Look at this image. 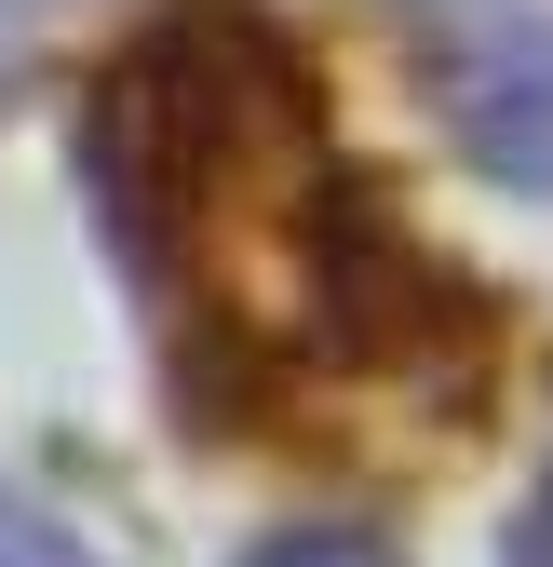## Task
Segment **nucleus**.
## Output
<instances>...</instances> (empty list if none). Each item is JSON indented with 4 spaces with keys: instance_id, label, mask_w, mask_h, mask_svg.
Here are the masks:
<instances>
[{
    "instance_id": "nucleus-1",
    "label": "nucleus",
    "mask_w": 553,
    "mask_h": 567,
    "mask_svg": "<svg viewBox=\"0 0 553 567\" xmlns=\"http://www.w3.org/2000/svg\"><path fill=\"white\" fill-rule=\"evenodd\" d=\"M82 203L189 433H311L352 405L472 433L500 392V298L392 217L324 109V54L270 0H149L95 54Z\"/></svg>"
},
{
    "instance_id": "nucleus-2",
    "label": "nucleus",
    "mask_w": 553,
    "mask_h": 567,
    "mask_svg": "<svg viewBox=\"0 0 553 567\" xmlns=\"http://www.w3.org/2000/svg\"><path fill=\"white\" fill-rule=\"evenodd\" d=\"M419 95L487 189H553V14L540 0H405Z\"/></svg>"
},
{
    "instance_id": "nucleus-3",
    "label": "nucleus",
    "mask_w": 553,
    "mask_h": 567,
    "mask_svg": "<svg viewBox=\"0 0 553 567\" xmlns=\"http://www.w3.org/2000/svg\"><path fill=\"white\" fill-rule=\"evenodd\" d=\"M243 567H405V554H392L378 527H270Z\"/></svg>"
},
{
    "instance_id": "nucleus-4",
    "label": "nucleus",
    "mask_w": 553,
    "mask_h": 567,
    "mask_svg": "<svg viewBox=\"0 0 553 567\" xmlns=\"http://www.w3.org/2000/svg\"><path fill=\"white\" fill-rule=\"evenodd\" d=\"M0 567H108L95 540H67L54 514H0Z\"/></svg>"
},
{
    "instance_id": "nucleus-5",
    "label": "nucleus",
    "mask_w": 553,
    "mask_h": 567,
    "mask_svg": "<svg viewBox=\"0 0 553 567\" xmlns=\"http://www.w3.org/2000/svg\"><path fill=\"white\" fill-rule=\"evenodd\" d=\"M500 567H553V473L526 486V514H513V540H500Z\"/></svg>"
}]
</instances>
